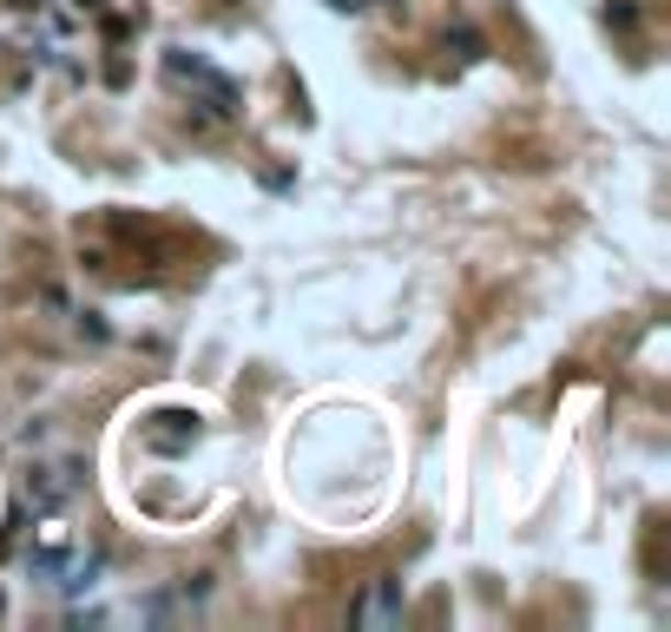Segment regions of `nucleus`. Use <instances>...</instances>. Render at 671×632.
<instances>
[{"mask_svg": "<svg viewBox=\"0 0 671 632\" xmlns=\"http://www.w3.org/2000/svg\"><path fill=\"white\" fill-rule=\"evenodd\" d=\"M165 73H171V79H191V86H204V92H211V112H224V119L237 112V86H224V79H217L204 59H191V53H171V59H165Z\"/></svg>", "mask_w": 671, "mask_h": 632, "instance_id": "f257e3e1", "label": "nucleus"}, {"mask_svg": "<svg viewBox=\"0 0 671 632\" xmlns=\"http://www.w3.org/2000/svg\"><path fill=\"white\" fill-rule=\"evenodd\" d=\"M198 429H191V415L178 409V415H165V429H152V448H184Z\"/></svg>", "mask_w": 671, "mask_h": 632, "instance_id": "7ed1b4c3", "label": "nucleus"}, {"mask_svg": "<svg viewBox=\"0 0 671 632\" xmlns=\"http://www.w3.org/2000/svg\"><path fill=\"white\" fill-rule=\"evenodd\" d=\"M376 620H395V580H376L356 607V627H376Z\"/></svg>", "mask_w": 671, "mask_h": 632, "instance_id": "f03ea898", "label": "nucleus"}]
</instances>
